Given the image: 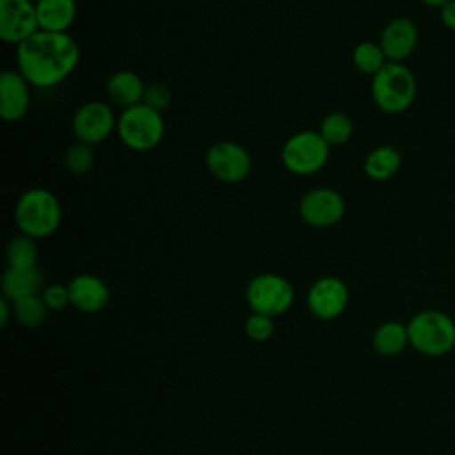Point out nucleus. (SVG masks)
I'll list each match as a JSON object with an SVG mask.
<instances>
[{"label": "nucleus", "mask_w": 455, "mask_h": 455, "mask_svg": "<svg viewBox=\"0 0 455 455\" xmlns=\"http://www.w3.org/2000/svg\"><path fill=\"white\" fill-rule=\"evenodd\" d=\"M352 62L355 66V69H359L364 75H377L389 60L386 59L382 48L379 43L373 41H363L359 44H355L354 52H352Z\"/></svg>", "instance_id": "4be33fe9"}, {"label": "nucleus", "mask_w": 455, "mask_h": 455, "mask_svg": "<svg viewBox=\"0 0 455 455\" xmlns=\"http://www.w3.org/2000/svg\"><path fill=\"white\" fill-rule=\"evenodd\" d=\"M62 220V208L48 188L25 190L14 206V222L20 233L37 240L53 235Z\"/></svg>", "instance_id": "f03ea898"}, {"label": "nucleus", "mask_w": 455, "mask_h": 455, "mask_svg": "<svg viewBox=\"0 0 455 455\" xmlns=\"http://www.w3.org/2000/svg\"><path fill=\"white\" fill-rule=\"evenodd\" d=\"M409 345L423 355L441 357L455 347V322L439 309H423L409 323Z\"/></svg>", "instance_id": "20e7f679"}, {"label": "nucleus", "mask_w": 455, "mask_h": 455, "mask_svg": "<svg viewBox=\"0 0 455 455\" xmlns=\"http://www.w3.org/2000/svg\"><path fill=\"white\" fill-rule=\"evenodd\" d=\"M402 165L400 151L391 144H382L373 148L363 164L364 174L373 181H386L393 178Z\"/></svg>", "instance_id": "6ab92c4d"}, {"label": "nucleus", "mask_w": 455, "mask_h": 455, "mask_svg": "<svg viewBox=\"0 0 455 455\" xmlns=\"http://www.w3.org/2000/svg\"><path fill=\"white\" fill-rule=\"evenodd\" d=\"M370 91L379 110L386 114H402L414 103L418 82L414 73L403 62H387L371 76Z\"/></svg>", "instance_id": "7ed1b4c3"}, {"label": "nucleus", "mask_w": 455, "mask_h": 455, "mask_svg": "<svg viewBox=\"0 0 455 455\" xmlns=\"http://www.w3.org/2000/svg\"><path fill=\"white\" fill-rule=\"evenodd\" d=\"M204 164L210 174L222 183H240L252 169L249 151L233 140H219L212 144L206 151Z\"/></svg>", "instance_id": "6e6552de"}, {"label": "nucleus", "mask_w": 455, "mask_h": 455, "mask_svg": "<svg viewBox=\"0 0 455 455\" xmlns=\"http://www.w3.org/2000/svg\"><path fill=\"white\" fill-rule=\"evenodd\" d=\"M171 101H172V91L165 82H153L146 85L144 98H142L144 105L162 112L171 105Z\"/></svg>", "instance_id": "a878e982"}, {"label": "nucleus", "mask_w": 455, "mask_h": 455, "mask_svg": "<svg viewBox=\"0 0 455 455\" xmlns=\"http://www.w3.org/2000/svg\"><path fill=\"white\" fill-rule=\"evenodd\" d=\"M9 267H36L37 263V247L36 240L20 233L14 235L5 249Z\"/></svg>", "instance_id": "b1692460"}, {"label": "nucleus", "mask_w": 455, "mask_h": 455, "mask_svg": "<svg viewBox=\"0 0 455 455\" xmlns=\"http://www.w3.org/2000/svg\"><path fill=\"white\" fill-rule=\"evenodd\" d=\"M105 89H107L108 100L114 105L123 107V110H124L128 107L142 103L146 85L137 73H133L130 69H121L108 76Z\"/></svg>", "instance_id": "f3484780"}, {"label": "nucleus", "mask_w": 455, "mask_h": 455, "mask_svg": "<svg viewBox=\"0 0 455 455\" xmlns=\"http://www.w3.org/2000/svg\"><path fill=\"white\" fill-rule=\"evenodd\" d=\"M43 288V272L39 267H7L2 275L4 297L12 300L39 295Z\"/></svg>", "instance_id": "dca6fc26"}, {"label": "nucleus", "mask_w": 455, "mask_h": 455, "mask_svg": "<svg viewBox=\"0 0 455 455\" xmlns=\"http://www.w3.org/2000/svg\"><path fill=\"white\" fill-rule=\"evenodd\" d=\"M245 332L252 341H267L274 334V318L252 313L245 322Z\"/></svg>", "instance_id": "bb28decb"}, {"label": "nucleus", "mask_w": 455, "mask_h": 455, "mask_svg": "<svg viewBox=\"0 0 455 455\" xmlns=\"http://www.w3.org/2000/svg\"><path fill=\"white\" fill-rule=\"evenodd\" d=\"M307 309L320 320L338 318L348 304V288L347 284L334 277L325 275L316 279L306 295Z\"/></svg>", "instance_id": "f8f14e48"}, {"label": "nucleus", "mask_w": 455, "mask_h": 455, "mask_svg": "<svg viewBox=\"0 0 455 455\" xmlns=\"http://www.w3.org/2000/svg\"><path fill=\"white\" fill-rule=\"evenodd\" d=\"M71 306L82 313H100L110 300V290L103 279L92 274H78L69 283Z\"/></svg>", "instance_id": "2eb2a0df"}, {"label": "nucleus", "mask_w": 455, "mask_h": 455, "mask_svg": "<svg viewBox=\"0 0 455 455\" xmlns=\"http://www.w3.org/2000/svg\"><path fill=\"white\" fill-rule=\"evenodd\" d=\"M94 165V149L85 142L71 144L64 153V167L71 174H85Z\"/></svg>", "instance_id": "393cba45"}, {"label": "nucleus", "mask_w": 455, "mask_h": 455, "mask_svg": "<svg viewBox=\"0 0 455 455\" xmlns=\"http://www.w3.org/2000/svg\"><path fill=\"white\" fill-rule=\"evenodd\" d=\"M41 297L48 307V311H62L71 304L68 284H50L43 288Z\"/></svg>", "instance_id": "cd10ccee"}, {"label": "nucleus", "mask_w": 455, "mask_h": 455, "mask_svg": "<svg viewBox=\"0 0 455 455\" xmlns=\"http://www.w3.org/2000/svg\"><path fill=\"white\" fill-rule=\"evenodd\" d=\"M18 71L32 87L62 84L80 60V48L68 32L37 30L16 46Z\"/></svg>", "instance_id": "f257e3e1"}, {"label": "nucleus", "mask_w": 455, "mask_h": 455, "mask_svg": "<svg viewBox=\"0 0 455 455\" xmlns=\"http://www.w3.org/2000/svg\"><path fill=\"white\" fill-rule=\"evenodd\" d=\"M439 20L441 23L448 28L455 32V0L446 2L441 9H439Z\"/></svg>", "instance_id": "c85d7f7f"}, {"label": "nucleus", "mask_w": 455, "mask_h": 455, "mask_svg": "<svg viewBox=\"0 0 455 455\" xmlns=\"http://www.w3.org/2000/svg\"><path fill=\"white\" fill-rule=\"evenodd\" d=\"M30 105V84L16 69L0 75V116L7 123L20 121Z\"/></svg>", "instance_id": "4468645a"}, {"label": "nucleus", "mask_w": 455, "mask_h": 455, "mask_svg": "<svg viewBox=\"0 0 455 455\" xmlns=\"http://www.w3.org/2000/svg\"><path fill=\"white\" fill-rule=\"evenodd\" d=\"M331 155V146L315 130L293 133L281 149L283 165L297 176H309L323 169Z\"/></svg>", "instance_id": "423d86ee"}, {"label": "nucleus", "mask_w": 455, "mask_h": 455, "mask_svg": "<svg viewBox=\"0 0 455 455\" xmlns=\"http://www.w3.org/2000/svg\"><path fill=\"white\" fill-rule=\"evenodd\" d=\"M9 299H5V297H2L0 299V325L2 327H5V323H7V320H9V311H12V306H9Z\"/></svg>", "instance_id": "c756f323"}, {"label": "nucleus", "mask_w": 455, "mask_h": 455, "mask_svg": "<svg viewBox=\"0 0 455 455\" xmlns=\"http://www.w3.org/2000/svg\"><path fill=\"white\" fill-rule=\"evenodd\" d=\"M318 133L331 148L343 146L354 133V123L345 112H331L322 119Z\"/></svg>", "instance_id": "412c9836"}, {"label": "nucleus", "mask_w": 455, "mask_h": 455, "mask_svg": "<svg viewBox=\"0 0 455 455\" xmlns=\"http://www.w3.org/2000/svg\"><path fill=\"white\" fill-rule=\"evenodd\" d=\"M419 41L418 25L407 16L391 18L380 30L379 44L389 62L407 60Z\"/></svg>", "instance_id": "ddd939ff"}, {"label": "nucleus", "mask_w": 455, "mask_h": 455, "mask_svg": "<svg viewBox=\"0 0 455 455\" xmlns=\"http://www.w3.org/2000/svg\"><path fill=\"white\" fill-rule=\"evenodd\" d=\"M245 299L252 313L275 318L290 309L295 291L286 277L279 274H259L249 281Z\"/></svg>", "instance_id": "0eeeda50"}, {"label": "nucleus", "mask_w": 455, "mask_h": 455, "mask_svg": "<svg viewBox=\"0 0 455 455\" xmlns=\"http://www.w3.org/2000/svg\"><path fill=\"white\" fill-rule=\"evenodd\" d=\"M347 204L343 196L327 187L307 190L299 203L300 219L311 228L336 226L345 215Z\"/></svg>", "instance_id": "9d476101"}, {"label": "nucleus", "mask_w": 455, "mask_h": 455, "mask_svg": "<svg viewBox=\"0 0 455 455\" xmlns=\"http://www.w3.org/2000/svg\"><path fill=\"white\" fill-rule=\"evenodd\" d=\"M117 135L121 142L132 151L155 149L165 132L162 112L139 103L128 107L117 117Z\"/></svg>", "instance_id": "39448f33"}, {"label": "nucleus", "mask_w": 455, "mask_h": 455, "mask_svg": "<svg viewBox=\"0 0 455 455\" xmlns=\"http://www.w3.org/2000/svg\"><path fill=\"white\" fill-rule=\"evenodd\" d=\"M117 126V119L114 110L105 101H87L80 105L71 119V130L78 142H85L89 146L100 144L114 132Z\"/></svg>", "instance_id": "1a4fd4ad"}, {"label": "nucleus", "mask_w": 455, "mask_h": 455, "mask_svg": "<svg viewBox=\"0 0 455 455\" xmlns=\"http://www.w3.org/2000/svg\"><path fill=\"white\" fill-rule=\"evenodd\" d=\"M371 345H373L375 352L384 357L400 354L409 345L407 325H403L402 322H395V320L380 323L371 336Z\"/></svg>", "instance_id": "aec40b11"}, {"label": "nucleus", "mask_w": 455, "mask_h": 455, "mask_svg": "<svg viewBox=\"0 0 455 455\" xmlns=\"http://www.w3.org/2000/svg\"><path fill=\"white\" fill-rule=\"evenodd\" d=\"M39 30L68 32L76 18L75 0H37L36 2Z\"/></svg>", "instance_id": "a211bd4d"}, {"label": "nucleus", "mask_w": 455, "mask_h": 455, "mask_svg": "<svg viewBox=\"0 0 455 455\" xmlns=\"http://www.w3.org/2000/svg\"><path fill=\"white\" fill-rule=\"evenodd\" d=\"M11 306H12L14 318L23 327L41 325L46 318V313H48V307H46L41 295H32V297H23V299L12 300Z\"/></svg>", "instance_id": "5701e85b"}, {"label": "nucleus", "mask_w": 455, "mask_h": 455, "mask_svg": "<svg viewBox=\"0 0 455 455\" xmlns=\"http://www.w3.org/2000/svg\"><path fill=\"white\" fill-rule=\"evenodd\" d=\"M39 30L36 2L0 0V39L7 44H21Z\"/></svg>", "instance_id": "9b49d317"}, {"label": "nucleus", "mask_w": 455, "mask_h": 455, "mask_svg": "<svg viewBox=\"0 0 455 455\" xmlns=\"http://www.w3.org/2000/svg\"><path fill=\"white\" fill-rule=\"evenodd\" d=\"M421 4H425L427 7H435V9H441L446 2H450V0H419Z\"/></svg>", "instance_id": "7c9ffc66"}]
</instances>
